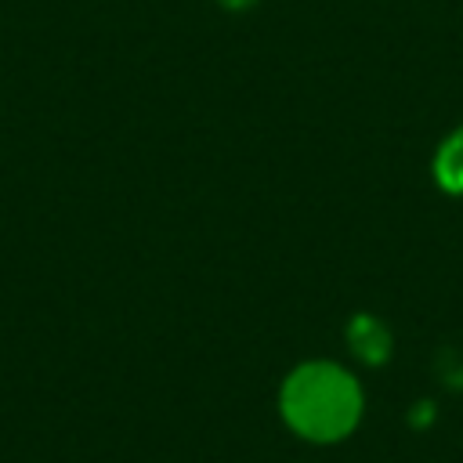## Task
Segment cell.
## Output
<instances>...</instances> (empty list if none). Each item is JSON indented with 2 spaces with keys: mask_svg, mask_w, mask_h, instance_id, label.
I'll use <instances>...</instances> for the list:
<instances>
[{
  "mask_svg": "<svg viewBox=\"0 0 463 463\" xmlns=\"http://www.w3.org/2000/svg\"><path fill=\"white\" fill-rule=\"evenodd\" d=\"M279 412L286 427L297 430L300 438L329 445L358 427L362 391L347 369L333 362H304L282 380Z\"/></svg>",
  "mask_w": 463,
  "mask_h": 463,
  "instance_id": "1",
  "label": "cell"
},
{
  "mask_svg": "<svg viewBox=\"0 0 463 463\" xmlns=\"http://www.w3.org/2000/svg\"><path fill=\"white\" fill-rule=\"evenodd\" d=\"M434 177H438V184H441L445 192L463 195V130H456V134L438 148Z\"/></svg>",
  "mask_w": 463,
  "mask_h": 463,
  "instance_id": "2",
  "label": "cell"
},
{
  "mask_svg": "<svg viewBox=\"0 0 463 463\" xmlns=\"http://www.w3.org/2000/svg\"><path fill=\"white\" fill-rule=\"evenodd\" d=\"M217 4H221L224 11H250L257 0H217Z\"/></svg>",
  "mask_w": 463,
  "mask_h": 463,
  "instance_id": "4",
  "label": "cell"
},
{
  "mask_svg": "<svg viewBox=\"0 0 463 463\" xmlns=\"http://www.w3.org/2000/svg\"><path fill=\"white\" fill-rule=\"evenodd\" d=\"M351 347H354V354H362L365 362L380 365V362L387 358V351H391V336H387V329H383L380 322H373V318H354V322H351Z\"/></svg>",
  "mask_w": 463,
  "mask_h": 463,
  "instance_id": "3",
  "label": "cell"
}]
</instances>
